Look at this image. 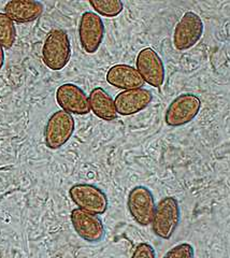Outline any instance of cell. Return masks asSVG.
Wrapping results in <instances>:
<instances>
[{"instance_id": "6da1fadb", "label": "cell", "mask_w": 230, "mask_h": 258, "mask_svg": "<svg viewBox=\"0 0 230 258\" xmlns=\"http://www.w3.org/2000/svg\"><path fill=\"white\" fill-rule=\"evenodd\" d=\"M70 57L71 44L68 34L62 29L52 30L42 46L44 64L53 71H59L67 66Z\"/></svg>"}, {"instance_id": "7a4b0ae2", "label": "cell", "mask_w": 230, "mask_h": 258, "mask_svg": "<svg viewBox=\"0 0 230 258\" xmlns=\"http://www.w3.org/2000/svg\"><path fill=\"white\" fill-rule=\"evenodd\" d=\"M181 220V210L178 200L168 196L156 205L150 225L155 235L164 240L170 239L176 232Z\"/></svg>"}, {"instance_id": "3957f363", "label": "cell", "mask_w": 230, "mask_h": 258, "mask_svg": "<svg viewBox=\"0 0 230 258\" xmlns=\"http://www.w3.org/2000/svg\"><path fill=\"white\" fill-rule=\"evenodd\" d=\"M75 129L73 116L62 110L56 111L50 116L44 127V143L50 150L62 148L72 137Z\"/></svg>"}, {"instance_id": "277c9868", "label": "cell", "mask_w": 230, "mask_h": 258, "mask_svg": "<svg viewBox=\"0 0 230 258\" xmlns=\"http://www.w3.org/2000/svg\"><path fill=\"white\" fill-rule=\"evenodd\" d=\"M69 196L73 204L81 210L96 215L107 212L109 201L106 192L96 185L79 183L69 189Z\"/></svg>"}, {"instance_id": "5b68a950", "label": "cell", "mask_w": 230, "mask_h": 258, "mask_svg": "<svg viewBox=\"0 0 230 258\" xmlns=\"http://www.w3.org/2000/svg\"><path fill=\"white\" fill-rule=\"evenodd\" d=\"M201 109L199 97L192 93L179 95L174 98L166 111L165 122L170 127L184 126L198 115Z\"/></svg>"}, {"instance_id": "8992f818", "label": "cell", "mask_w": 230, "mask_h": 258, "mask_svg": "<svg viewBox=\"0 0 230 258\" xmlns=\"http://www.w3.org/2000/svg\"><path fill=\"white\" fill-rule=\"evenodd\" d=\"M127 208L133 221L142 227H146L152 223L155 212L154 195L143 185L134 186L128 192Z\"/></svg>"}, {"instance_id": "52a82bcc", "label": "cell", "mask_w": 230, "mask_h": 258, "mask_svg": "<svg viewBox=\"0 0 230 258\" xmlns=\"http://www.w3.org/2000/svg\"><path fill=\"white\" fill-rule=\"evenodd\" d=\"M203 22L195 12H186L177 24L173 32V44L179 51L192 48L203 35Z\"/></svg>"}, {"instance_id": "ba28073f", "label": "cell", "mask_w": 230, "mask_h": 258, "mask_svg": "<svg viewBox=\"0 0 230 258\" xmlns=\"http://www.w3.org/2000/svg\"><path fill=\"white\" fill-rule=\"evenodd\" d=\"M105 37V24L100 16L92 11L82 14L79 23V39L87 54H95Z\"/></svg>"}, {"instance_id": "9c48e42d", "label": "cell", "mask_w": 230, "mask_h": 258, "mask_svg": "<svg viewBox=\"0 0 230 258\" xmlns=\"http://www.w3.org/2000/svg\"><path fill=\"white\" fill-rule=\"evenodd\" d=\"M70 220L78 236L89 243H99L105 238V226L98 215L76 208L71 211Z\"/></svg>"}, {"instance_id": "30bf717a", "label": "cell", "mask_w": 230, "mask_h": 258, "mask_svg": "<svg viewBox=\"0 0 230 258\" xmlns=\"http://www.w3.org/2000/svg\"><path fill=\"white\" fill-rule=\"evenodd\" d=\"M136 67L144 83L156 88H160L164 84V62L161 56L153 48L145 47L139 52L136 60Z\"/></svg>"}, {"instance_id": "8fae6325", "label": "cell", "mask_w": 230, "mask_h": 258, "mask_svg": "<svg viewBox=\"0 0 230 258\" xmlns=\"http://www.w3.org/2000/svg\"><path fill=\"white\" fill-rule=\"evenodd\" d=\"M56 101L62 111L70 114L86 115L91 112L89 97L73 83H65L57 88Z\"/></svg>"}, {"instance_id": "7c38bea8", "label": "cell", "mask_w": 230, "mask_h": 258, "mask_svg": "<svg viewBox=\"0 0 230 258\" xmlns=\"http://www.w3.org/2000/svg\"><path fill=\"white\" fill-rule=\"evenodd\" d=\"M153 100L152 93L145 88L123 91L117 94L114 99L117 114L123 116H129L137 114L149 106Z\"/></svg>"}, {"instance_id": "4fadbf2b", "label": "cell", "mask_w": 230, "mask_h": 258, "mask_svg": "<svg viewBox=\"0 0 230 258\" xmlns=\"http://www.w3.org/2000/svg\"><path fill=\"white\" fill-rule=\"evenodd\" d=\"M107 82L124 91L137 90L144 85V81L136 68L129 64L118 63L111 67L107 72Z\"/></svg>"}, {"instance_id": "5bb4252c", "label": "cell", "mask_w": 230, "mask_h": 258, "mask_svg": "<svg viewBox=\"0 0 230 258\" xmlns=\"http://www.w3.org/2000/svg\"><path fill=\"white\" fill-rule=\"evenodd\" d=\"M44 7L35 0H11L5 6V13L18 24H26L38 20Z\"/></svg>"}, {"instance_id": "9a60e30c", "label": "cell", "mask_w": 230, "mask_h": 258, "mask_svg": "<svg viewBox=\"0 0 230 258\" xmlns=\"http://www.w3.org/2000/svg\"><path fill=\"white\" fill-rule=\"evenodd\" d=\"M91 111L97 117L108 120H114L117 117L114 100L102 87H96L89 96Z\"/></svg>"}, {"instance_id": "2e32d148", "label": "cell", "mask_w": 230, "mask_h": 258, "mask_svg": "<svg viewBox=\"0 0 230 258\" xmlns=\"http://www.w3.org/2000/svg\"><path fill=\"white\" fill-rule=\"evenodd\" d=\"M90 5L99 16L105 18H115L124 9V4L121 0H91Z\"/></svg>"}, {"instance_id": "e0dca14e", "label": "cell", "mask_w": 230, "mask_h": 258, "mask_svg": "<svg viewBox=\"0 0 230 258\" xmlns=\"http://www.w3.org/2000/svg\"><path fill=\"white\" fill-rule=\"evenodd\" d=\"M17 39V28L14 22L6 13L0 12V45L11 48Z\"/></svg>"}, {"instance_id": "ac0fdd59", "label": "cell", "mask_w": 230, "mask_h": 258, "mask_svg": "<svg viewBox=\"0 0 230 258\" xmlns=\"http://www.w3.org/2000/svg\"><path fill=\"white\" fill-rule=\"evenodd\" d=\"M163 258H195V249L192 244L181 243L169 249Z\"/></svg>"}, {"instance_id": "d6986e66", "label": "cell", "mask_w": 230, "mask_h": 258, "mask_svg": "<svg viewBox=\"0 0 230 258\" xmlns=\"http://www.w3.org/2000/svg\"><path fill=\"white\" fill-rule=\"evenodd\" d=\"M130 258H156V253L152 245L146 242H142L133 249Z\"/></svg>"}, {"instance_id": "ffe728a7", "label": "cell", "mask_w": 230, "mask_h": 258, "mask_svg": "<svg viewBox=\"0 0 230 258\" xmlns=\"http://www.w3.org/2000/svg\"><path fill=\"white\" fill-rule=\"evenodd\" d=\"M5 63V52H4V47L0 45V70L3 69Z\"/></svg>"}]
</instances>
